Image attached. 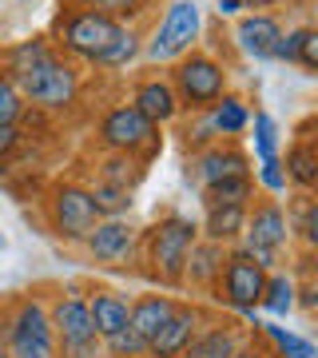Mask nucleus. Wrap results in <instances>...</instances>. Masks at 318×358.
Wrapping results in <instances>:
<instances>
[{"mask_svg":"<svg viewBox=\"0 0 318 358\" xmlns=\"http://www.w3.org/2000/svg\"><path fill=\"white\" fill-rule=\"evenodd\" d=\"M103 358H147V338H140L131 331V322H127L124 331L103 338Z\"/></svg>","mask_w":318,"mask_h":358,"instance_id":"nucleus-36","label":"nucleus"},{"mask_svg":"<svg viewBox=\"0 0 318 358\" xmlns=\"http://www.w3.org/2000/svg\"><path fill=\"white\" fill-rule=\"evenodd\" d=\"M279 4H287V0H247L251 13H267V8H279Z\"/></svg>","mask_w":318,"mask_h":358,"instance_id":"nucleus-43","label":"nucleus"},{"mask_svg":"<svg viewBox=\"0 0 318 358\" xmlns=\"http://www.w3.org/2000/svg\"><path fill=\"white\" fill-rule=\"evenodd\" d=\"M235 358H275V355H267V350H263V346L247 343V346H243V350H239V355H235Z\"/></svg>","mask_w":318,"mask_h":358,"instance_id":"nucleus-44","label":"nucleus"},{"mask_svg":"<svg viewBox=\"0 0 318 358\" xmlns=\"http://www.w3.org/2000/svg\"><path fill=\"white\" fill-rule=\"evenodd\" d=\"M88 192L100 219H127L131 207H136V192H124V187H112V183H88Z\"/></svg>","mask_w":318,"mask_h":358,"instance_id":"nucleus-31","label":"nucleus"},{"mask_svg":"<svg viewBox=\"0 0 318 358\" xmlns=\"http://www.w3.org/2000/svg\"><path fill=\"white\" fill-rule=\"evenodd\" d=\"M279 36H282V20L275 13H243L235 20V44L254 64H267L270 56H275Z\"/></svg>","mask_w":318,"mask_h":358,"instance_id":"nucleus-16","label":"nucleus"},{"mask_svg":"<svg viewBox=\"0 0 318 358\" xmlns=\"http://www.w3.org/2000/svg\"><path fill=\"white\" fill-rule=\"evenodd\" d=\"M143 56V32L136 24H124L120 28V36L100 52V60L92 68H108V72H120V68H131L136 60Z\"/></svg>","mask_w":318,"mask_h":358,"instance_id":"nucleus-27","label":"nucleus"},{"mask_svg":"<svg viewBox=\"0 0 318 358\" xmlns=\"http://www.w3.org/2000/svg\"><path fill=\"white\" fill-rule=\"evenodd\" d=\"M120 20L112 16H100V13H88V8H64L56 16V24H52V48L68 56L72 64L84 60V64H96L100 60V52L120 36Z\"/></svg>","mask_w":318,"mask_h":358,"instance_id":"nucleus-6","label":"nucleus"},{"mask_svg":"<svg viewBox=\"0 0 318 358\" xmlns=\"http://www.w3.org/2000/svg\"><path fill=\"white\" fill-rule=\"evenodd\" d=\"M152 0H68V8H88V13H100V16H112L120 24H131L147 13Z\"/></svg>","mask_w":318,"mask_h":358,"instance_id":"nucleus-32","label":"nucleus"},{"mask_svg":"<svg viewBox=\"0 0 318 358\" xmlns=\"http://www.w3.org/2000/svg\"><path fill=\"white\" fill-rule=\"evenodd\" d=\"M282 171L291 192L298 195H318V148L310 140H294L282 155Z\"/></svg>","mask_w":318,"mask_h":358,"instance_id":"nucleus-20","label":"nucleus"},{"mask_svg":"<svg viewBox=\"0 0 318 358\" xmlns=\"http://www.w3.org/2000/svg\"><path fill=\"white\" fill-rule=\"evenodd\" d=\"M20 140H24V131H20V128H0V164L20 148Z\"/></svg>","mask_w":318,"mask_h":358,"instance_id":"nucleus-41","label":"nucleus"},{"mask_svg":"<svg viewBox=\"0 0 318 358\" xmlns=\"http://www.w3.org/2000/svg\"><path fill=\"white\" fill-rule=\"evenodd\" d=\"M171 88L183 112H207L219 96H227V68L211 52H187L183 60L171 64Z\"/></svg>","mask_w":318,"mask_h":358,"instance_id":"nucleus-10","label":"nucleus"},{"mask_svg":"<svg viewBox=\"0 0 318 358\" xmlns=\"http://www.w3.org/2000/svg\"><path fill=\"white\" fill-rule=\"evenodd\" d=\"M247 343H254L251 327H239V322L227 319H207L179 358H235Z\"/></svg>","mask_w":318,"mask_h":358,"instance_id":"nucleus-14","label":"nucleus"},{"mask_svg":"<svg viewBox=\"0 0 318 358\" xmlns=\"http://www.w3.org/2000/svg\"><path fill=\"white\" fill-rule=\"evenodd\" d=\"M48 52H52V40L48 36L16 40V44H8V48L0 52V68H4V76H8V80H16L20 72H28L32 64H40Z\"/></svg>","mask_w":318,"mask_h":358,"instance_id":"nucleus-29","label":"nucleus"},{"mask_svg":"<svg viewBox=\"0 0 318 358\" xmlns=\"http://www.w3.org/2000/svg\"><path fill=\"white\" fill-rule=\"evenodd\" d=\"M294 303H298V279H294L291 271H270L267 275V287H263V299H259V310L270 315V319H287L294 315Z\"/></svg>","mask_w":318,"mask_h":358,"instance_id":"nucleus-25","label":"nucleus"},{"mask_svg":"<svg viewBox=\"0 0 318 358\" xmlns=\"http://www.w3.org/2000/svg\"><path fill=\"white\" fill-rule=\"evenodd\" d=\"M179 303H183V299H175V294H159V291L131 299V331L152 343L155 334H159V327H164L171 315H175Z\"/></svg>","mask_w":318,"mask_h":358,"instance_id":"nucleus-21","label":"nucleus"},{"mask_svg":"<svg viewBox=\"0 0 318 358\" xmlns=\"http://www.w3.org/2000/svg\"><path fill=\"white\" fill-rule=\"evenodd\" d=\"M44 223L60 243H84L88 231L100 223L88 183H76V179L52 183V192L44 195Z\"/></svg>","mask_w":318,"mask_h":358,"instance_id":"nucleus-9","label":"nucleus"},{"mask_svg":"<svg viewBox=\"0 0 318 358\" xmlns=\"http://www.w3.org/2000/svg\"><path fill=\"white\" fill-rule=\"evenodd\" d=\"M0 338H4L13 358H60L56 327H52L44 294H20L13 307L0 315Z\"/></svg>","mask_w":318,"mask_h":358,"instance_id":"nucleus-2","label":"nucleus"},{"mask_svg":"<svg viewBox=\"0 0 318 358\" xmlns=\"http://www.w3.org/2000/svg\"><path fill=\"white\" fill-rule=\"evenodd\" d=\"M267 275L259 263L243 255L239 247H227V263L219 271V282H215V299L227 303L231 310H239L247 322H263V310H259V299H263V287H267Z\"/></svg>","mask_w":318,"mask_h":358,"instance_id":"nucleus-11","label":"nucleus"},{"mask_svg":"<svg viewBox=\"0 0 318 358\" xmlns=\"http://www.w3.org/2000/svg\"><path fill=\"white\" fill-rule=\"evenodd\" d=\"M235 176H251V152H243L239 143H211L207 152H195L187 155L183 164V179H187L195 192L203 195L207 187H215L223 179H235Z\"/></svg>","mask_w":318,"mask_h":358,"instance_id":"nucleus-12","label":"nucleus"},{"mask_svg":"<svg viewBox=\"0 0 318 358\" xmlns=\"http://www.w3.org/2000/svg\"><path fill=\"white\" fill-rule=\"evenodd\" d=\"M136 243H140V231H136V223L127 215V219H100L80 247L100 267H127L131 255H136Z\"/></svg>","mask_w":318,"mask_h":358,"instance_id":"nucleus-13","label":"nucleus"},{"mask_svg":"<svg viewBox=\"0 0 318 358\" xmlns=\"http://www.w3.org/2000/svg\"><path fill=\"white\" fill-rule=\"evenodd\" d=\"M287 243H291L287 207H282L279 199H270V195L251 199V207H247V231H243V239L235 247H239L251 263H259L263 271H279Z\"/></svg>","mask_w":318,"mask_h":358,"instance_id":"nucleus-5","label":"nucleus"},{"mask_svg":"<svg viewBox=\"0 0 318 358\" xmlns=\"http://www.w3.org/2000/svg\"><path fill=\"white\" fill-rule=\"evenodd\" d=\"M179 120H183V152H187V155L207 152L211 143H223L215 136V128H211V115H207V112H183Z\"/></svg>","mask_w":318,"mask_h":358,"instance_id":"nucleus-33","label":"nucleus"},{"mask_svg":"<svg viewBox=\"0 0 318 358\" xmlns=\"http://www.w3.org/2000/svg\"><path fill=\"white\" fill-rule=\"evenodd\" d=\"M298 310L306 315H318V271H306L303 279H298Z\"/></svg>","mask_w":318,"mask_h":358,"instance_id":"nucleus-39","label":"nucleus"},{"mask_svg":"<svg viewBox=\"0 0 318 358\" xmlns=\"http://www.w3.org/2000/svg\"><path fill=\"white\" fill-rule=\"evenodd\" d=\"M88 310H92V327L100 338H112L115 331H124L131 322V299L112 287H96L88 291Z\"/></svg>","mask_w":318,"mask_h":358,"instance_id":"nucleus-19","label":"nucleus"},{"mask_svg":"<svg viewBox=\"0 0 318 358\" xmlns=\"http://www.w3.org/2000/svg\"><path fill=\"white\" fill-rule=\"evenodd\" d=\"M251 159H259V164H267V159H279L282 155V128L279 120L267 112V108H254L251 112Z\"/></svg>","mask_w":318,"mask_h":358,"instance_id":"nucleus-26","label":"nucleus"},{"mask_svg":"<svg viewBox=\"0 0 318 358\" xmlns=\"http://www.w3.org/2000/svg\"><path fill=\"white\" fill-rule=\"evenodd\" d=\"M48 315L56 327V346L60 358H103V338L92 327L88 291L80 282H64L48 299Z\"/></svg>","mask_w":318,"mask_h":358,"instance_id":"nucleus-3","label":"nucleus"},{"mask_svg":"<svg viewBox=\"0 0 318 358\" xmlns=\"http://www.w3.org/2000/svg\"><path fill=\"white\" fill-rule=\"evenodd\" d=\"M203 36V8L195 0H171L152 28V36L143 40V60L147 64H175L187 52H195Z\"/></svg>","mask_w":318,"mask_h":358,"instance_id":"nucleus-7","label":"nucleus"},{"mask_svg":"<svg viewBox=\"0 0 318 358\" xmlns=\"http://www.w3.org/2000/svg\"><path fill=\"white\" fill-rule=\"evenodd\" d=\"M251 179L259 183V187H263V195H270V199H275V195H287V192H291V183H287V171H282V155H279V159H267V164H259Z\"/></svg>","mask_w":318,"mask_h":358,"instance_id":"nucleus-37","label":"nucleus"},{"mask_svg":"<svg viewBox=\"0 0 318 358\" xmlns=\"http://www.w3.org/2000/svg\"><path fill=\"white\" fill-rule=\"evenodd\" d=\"M287 219H291V239H298L306 255L318 259V195H298Z\"/></svg>","mask_w":318,"mask_h":358,"instance_id":"nucleus-28","label":"nucleus"},{"mask_svg":"<svg viewBox=\"0 0 318 358\" xmlns=\"http://www.w3.org/2000/svg\"><path fill=\"white\" fill-rule=\"evenodd\" d=\"M215 4H219V16H235V20H239L243 8H247V0H215Z\"/></svg>","mask_w":318,"mask_h":358,"instance_id":"nucleus-42","label":"nucleus"},{"mask_svg":"<svg viewBox=\"0 0 318 358\" xmlns=\"http://www.w3.org/2000/svg\"><path fill=\"white\" fill-rule=\"evenodd\" d=\"M298 68H303V72H310V76H318V28H310V32H306V44H303V56H298Z\"/></svg>","mask_w":318,"mask_h":358,"instance_id":"nucleus-40","label":"nucleus"},{"mask_svg":"<svg viewBox=\"0 0 318 358\" xmlns=\"http://www.w3.org/2000/svg\"><path fill=\"white\" fill-rule=\"evenodd\" d=\"M0 358H13L8 355V346H4V338H0Z\"/></svg>","mask_w":318,"mask_h":358,"instance_id":"nucleus-45","label":"nucleus"},{"mask_svg":"<svg viewBox=\"0 0 318 358\" xmlns=\"http://www.w3.org/2000/svg\"><path fill=\"white\" fill-rule=\"evenodd\" d=\"M207 115H211V128H215L219 140H231L239 143V136L247 128H251V103L243 100V96H219L211 108H207Z\"/></svg>","mask_w":318,"mask_h":358,"instance_id":"nucleus-24","label":"nucleus"},{"mask_svg":"<svg viewBox=\"0 0 318 358\" xmlns=\"http://www.w3.org/2000/svg\"><path fill=\"white\" fill-rule=\"evenodd\" d=\"M131 108L140 115H147L155 128H167V124H175L183 108L175 100V88H171V80L167 76H143L136 80V88H131Z\"/></svg>","mask_w":318,"mask_h":358,"instance_id":"nucleus-17","label":"nucleus"},{"mask_svg":"<svg viewBox=\"0 0 318 358\" xmlns=\"http://www.w3.org/2000/svg\"><path fill=\"white\" fill-rule=\"evenodd\" d=\"M254 199V179L251 176H235V179H223L215 187L203 192V203H251Z\"/></svg>","mask_w":318,"mask_h":358,"instance_id":"nucleus-34","label":"nucleus"},{"mask_svg":"<svg viewBox=\"0 0 318 358\" xmlns=\"http://www.w3.org/2000/svg\"><path fill=\"white\" fill-rule=\"evenodd\" d=\"M199 243V223L179 211H167L159 223L143 231V263H147V275L159 279L164 287H183V275H187V255L191 247Z\"/></svg>","mask_w":318,"mask_h":358,"instance_id":"nucleus-1","label":"nucleus"},{"mask_svg":"<svg viewBox=\"0 0 318 358\" xmlns=\"http://www.w3.org/2000/svg\"><path fill=\"white\" fill-rule=\"evenodd\" d=\"M24 115H28V103L20 96V88L0 72V128H20Z\"/></svg>","mask_w":318,"mask_h":358,"instance_id":"nucleus-35","label":"nucleus"},{"mask_svg":"<svg viewBox=\"0 0 318 358\" xmlns=\"http://www.w3.org/2000/svg\"><path fill=\"white\" fill-rule=\"evenodd\" d=\"M259 327L275 343V358H318L315 338H306V334L291 331V327H279V322H259Z\"/></svg>","mask_w":318,"mask_h":358,"instance_id":"nucleus-30","label":"nucleus"},{"mask_svg":"<svg viewBox=\"0 0 318 358\" xmlns=\"http://www.w3.org/2000/svg\"><path fill=\"white\" fill-rule=\"evenodd\" d=\"M306 32H310V24L282 28V36H279V44H275V56H270V60H279V64H298L303 44H306Z\"/></svg>","mask_w":318,"mask_h":358,"instance_id":"nucleus-38","label":"nucleus"},{"mask_svg":"<svg viewBox=\"0 0 318 358\" xmlns=\"http://www.w3.org/2000/svg\"><path fill=\"white\" fill-rule=\"evenodd\" d=\"M247 207L251 203H203V223H199V239L235 247L247 231Z\"/></svg>","mask_w":318,"mask_h":358,"instance_id":"nucleus-18","label":"nucleus"},{"mask_svg":"<svg viewBox=\"0 0 318 358\" xmlns=\"http://www.w3.org/2000/svg\"><path fill=\"white\" fill-rule=\"evenodd\" d=\"M96 143H100V152H124V155L143 159V164H152L159 155V148H164V136L131 103H112L96 120Z\"/></svg>","mask_w":318,"mask_h":358,"instance_id":"nucleus-8","label":"nucleus"},{"mask_svg":"<svg viewBox=\"0 0 318 358\" xmlns=\"http://www.w3.org/2000/svg\"><path fill=\"white\" fill-rule=\"evenodd\" d=\"M203 322H207V315H203L199 303H179L175 315H171V319L159 327V334L147 343V358H179Z\"/></svg>","mask_w":318,"mask_h":358,"instance_id":"nucleus-15","label":"nucleus"},{"mask_svg":"<svg viewBox=\"0 0 318 358\" xmlns=\"http://www.w3.org/2000/svg\"><path fill=\"white\" fill-rule=\"evenodd\" d=\"M147 176V164L136 159V155L124 152H100L96 155V183H112V187H124V192H136Z\"/></svg>","mask_w":318,"mask_h":358,"instance_id":"nucleus-23","label":"nucleus"},{"mask_svg":"<svg viewBox=\"0 0 318 358\" xmlns=\"http://www.w3.org/2000/svg\"><path fill=\"white\" fill-rule=\"evenodd\" d=\"M315 148H318V143H315Z\"/></svg>","mask_w":318,"mask_h":358,"instance_id":"nucleus-47","label":"nucleus"},{"mask_svg":"<svg viewBox=\"0 0 318 358\" xmlns=\"http://www.w3.org/2000/svg\"><path fill=\"white\" fill-rule=\"evenodd\" d=\"M0 255H4V235H0Z\"/></svg>","mask_w":318,"mask_h":358,"instance_id":"nucleus-46","label":"nucleus"},{"mask_svg":"<svg viewBox=\"0 0 318 358\" xmlns=\"http://www.w3.org/2000/svg\"><path fill=\"white\" fill-rule=\"evenodd\" d=\"M223 263H227V247L211 243V239H199V243L191 247V255H187V275H183V282L199 287V291H215Z\"/></svg>","mask_w":318,"mask_h":358,"instance_id":"nucleus-22","label":"nucleus"},{"mask_svg":"<svg viewBox=\"0 0 318 358\" xmlns=\"http://www.w3.org/2000/svg\"><path fill=\"white\" fill-rule=\"evenodd\" d=\"M20 96H24L28 108H36V112H68L80 96V72L76 64L60 56V52L52 48L40 64H32L28 72L13 80Z\"/></svg>","mask_w":318,"mask_h":358,"instance_id":"nucleus-4","label":"nucleus"}]
</instances>
